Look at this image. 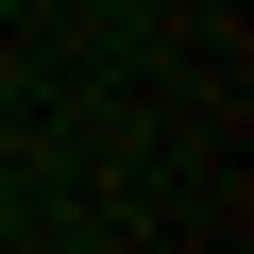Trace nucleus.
Masks as SVG:
<instances>
[{
	"mask_svg": "<svg viewBox=\"0 0 254 254\" xmlns=\"http://www.w3.org/2000/svg\"><path fill=\"white\" fill-rule=\"evenodd\" d=\"M102 17H119V0H102Z\"/></svg>",
	"mask_w": 254,
	"mask_h": 254,
	"instance_id": "nucleus-1",
	"label": "nucleus"
}]
</instances>
